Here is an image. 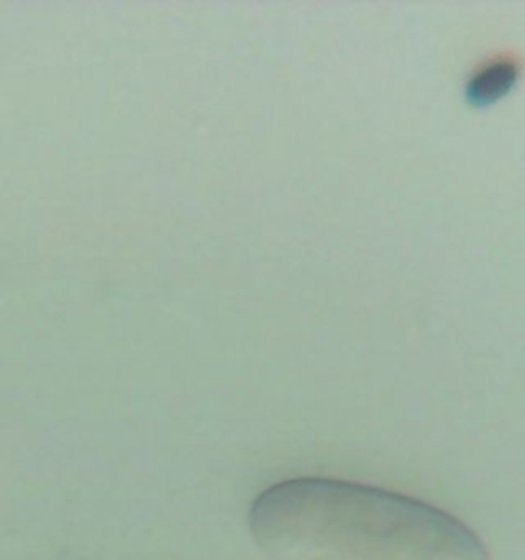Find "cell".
<instances>
[{
    "label": "cell",
    "mask_w": 525,
    "mask_h": 560,
    "mask_svg": "<svg viewBox=\"0 0 525 560\" xmlns=\"http://www.w3.org/2000/svg\"><path fill=\"white\" fill-rule=\"evenodd\" d=\"M248 529L269 560H491L452 513L337 478H292L265 489Z\"/></svg>",
    "instance_id": "6da1fadb"
},
{
    "label": "cell",
    "mask_w": 525,
    "mask_h": 560,
    "mask_svg": "<svg viewBox=\"0 0 525 560\" xmlns=\"http://www.w3.org/2000/svg\"><path fill=\"white\" fill-rule=\"evenodd\" d=\"M517 79V65L508 58H499L476 72L468 83L466 95L475 105H491L492 101L508 95Z\"/></svg>",
    "instance_id": "7a4b0ae2"
}]
</instances>
